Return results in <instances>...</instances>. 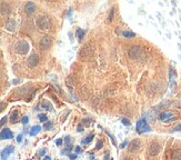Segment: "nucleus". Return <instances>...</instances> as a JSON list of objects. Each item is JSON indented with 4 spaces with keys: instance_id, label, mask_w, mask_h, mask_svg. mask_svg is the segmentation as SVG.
<instances>
[{
    "instance_id": "393cba45",
    "label": "nucleus",
    "mask_w": 181,
    "mask_h": 160,
    "mask_svg": "<svg viewBox=\"0 0 181 160\" xmlns=\"http://www.w3.org/2000/svg\"><path fill=\"white\" fill-rule=\"evenodd\" d=\"M6 122H7V117H4V118L0 120V128H1V127H2V125H4Z\"/></svg>"
},
{
    "instance_id": "ddd939ff",
    "label": "nucleus",
    "mask_w": 181,
    "mask_h": 160,
    "mask_svg": "<svg viewBox=\"0 0 181 160\" xmlns=\"http://www.w3.org/2000/svg\"><path fill=\"white\" fill-rule=\"evenodd\" d=\"M25 10L28 15H32L36 11V4L34 2H27L25 6Z\"/></svg>"
},
{
    "instance_id": "423d86ee",
    "label": "nucleus",
    "mask_w": 181,
    "mask_h": 160,
    "mask_svg": "<svg viewBox=\"0 0 181 160\" xmlns=\"http://www.w3.org/2000/svg\"><path fill=\"white\" fill-rule=\"evenodd\" d=\"M142 146V142L140 139H133L131 140L130 143L128 145V150L129 152H137Z\"/></svg>"
},
{
    "instance_id": "7ed1b4c3",
    "label": "nucleus",
    "mask_w": 181,
    "mask_h": 160,
    "mask_svg": "<svg viewBox=\"0 0 181 160\" xmlns=\"http://www.w3.org/2000/svg\"><path fill=\"white\" fill-rule=\"evenodd\" d=\"M36 25L40 30H46L49 28L50 26V20L47 16H40V17L37 18L36 20Z\"/></svg>"
},
{
    "instance_id": "f8f14e48",
    "label": "nucleus",
    "mask_w": 181,
    "mask_h": 160,
    "mask_svg": "<svg viewBox=\"0 0 181 160\" xmlns=\"http://www.w3.org/2000/svg\"><path fill=\"white\" fill-rule=\"evenodd\" d=\"M15 150V148H13V146H8V147H6L2 150V152H1V159L2 160H7L8 159L9 155L11 153V152Z\"/></svg>"
},
{
    "instance_id": "b1692460",
    "label": "nucleus",
    "mask_w": 181,
    "mask_h": 160,
    "mask_svg": "<svg viewBox=\"0 0 181 160\" xmlns=\"http://www.w3.org/2000/svg\"><path fill=\"white\" fill-rule=\"evenodd\" d=\"M28 121H29V118H28L27 116H25V117H22V119H21V122H22L23 125H27V123H28Z\"/></svg>"
},
{
    "instance_id": "4c0bfd02",
    "label": "nucleus",
    "mask_w": 181,
    "mask_h": 160,
    "mask_svg": "<svg viewBox=\"0 0 181 160\" xmlns=\"http://www.w3.org/2000/svg\"><path fill=\"white\" fill-rule=\"evenodd\" d=\"M43 160H51V158L49 156H46L45 158H43Z\"/></svg>"
},
{
    "instance_id": "6e6552de",
    "label": "nucleus",
    "mask_w": 181,
    "mask_h": 160,
    "mask_svg": "<svg viewBox=\"0 0 181 160\" xmlns=\"http://www.w3.org/2000/svg\"><path fill=\"white\" fill-rule=\"evenodd\" d=\"M160 151H161L160 143L157 142V141H153V142L150 143V146H149V155L150 156H157Z\"/></svg>"
},
{
    "instance_id": "a211bd4d",
    "label": "nucleus",
    "mask_w": 181,
    "mask_h": 160,
    "mask_svg": "<svg viewBox=\"0 0 181 160\" xmlns=\"http://www.w3.org/2000/svg\"><path fill=\"white\" fill-rule=\"evenodd\" d=\"M40 130H41V127H40V126H34L31 129H30V136L37 135Z\"/></svg>"
},
{
    "instance_id": "bb28decb",
    "label": "nucleus",
    "mask_w": 181,
    "mask_h": 160,
    "mask_svg": "<svg viewBox=\"0 0 181 160\" xmlns=\"http://www.w3.org/2000/svg\"><path fill=\"white\" fill-rule=\"evenodd\" d=\"M4 108H6V103H4V102H0V112H1Z\"/></svg>"
},
{
    "instance_id": "4468645a",
    "label": "nucleus",
    "mask_w": 181,
    "mask_h": 160,
    "mask_svg": "<svg viewBox=\"0 0 181 160\" xmlns=\"http://www.w3.org/2000/svg\"><path fill=\"white\" fill-rule=\"evenodd\" d=\"M6 29L9 31H15L16 29V20L15 19H9L6 23Z\"/></svg>"
},
{
    "instance_id": "6ab92c4d",
    "label": "nucleus",
    "mask_w": 181,
    "mask_h": 160,
    "mask_svg": "<svg viewBox=\"0 0 181 160\" xmlns=\"http://www.w3.org/2000/svg\"><path fill=\"white\" fill-rule=\"evenodd\" d=\"M122 36L126 37V38H133L136 36V34L132 32V31H123V32H122Z\"/></svg>"
},
{
    "instance_id": "4be33fe9",
    "label": "nucleus",
    "mask_w": 181,
    "mask_h": 160,
    "mask_svg": "<svg viewBox=\"0 0 181 160\" xmlns=\"http://www.w3.org/2000/svg\"><path fill=\"white\" fill-rule=\"evenodd\" d=\"M38 117H39V120L41 122H46L47 120H48V117H47V114H40Z\"/></svg>"
},
{
    "instance_id": "a878e982",
    "label": "nucleus",
    "mask_w": 181,
    "mask_h": 160,
    "mask_svg": "<svg viewBox=\"0 0 181 160\" xmlns=\"http://www.w3.org/2000/svg\"><path fill=\"white\" fill-rule=\"evenodd\" d=\"M51 126H52V122H51V121H48V122L46 123V125H45V128H46V129H50Z\"/></svg>"
},
{
    "instance_id": "58836bf2",
    "label": "nucleus",
    "mask_w": 181,
    "mask_h": 160,
    "mask_svg": "<svg viewBox=\"0 0 181 160\" xmlns=\"http://www.w3.org/2000/svg\"><path fill=\"white\" fill-rule=\"evenodd\" d=\"M82 130H84V128H82V127H78V131H82Z\"/></svg>"
},
{
    "instance_id": "aec40b11",
    "label": "nucleus",
    "mask_w": 181,
    "mask_h": 160,
    "mask_svg": "<svg viewBox=\"0 0 181 160\" xmlns=\"http://www.w3.org/2000/svg\"><path fill=\"white\" fill-rule=\"evenodd\" d=\"M41 106H42V108H45V109H47V110H52V106H51V103L48 100L43 101Z\"/></svg>"
},
{
    "instance_id": "9d476101",
    "label": "nucleus",
    "mask_w": 181,
    "mask_h": 160,
    "mask_svg": "<svg viewBox=\"0 0 181 160\" xmlns=\"http://www.w3.org/2000/svg\"><path fill=\"white\" fill-rule=\"evenodd\" d=\"M27 63H28V67H30V68L36 67V66L39 63L38 55H37V54H31V55L29 56L28 60H27Z\"/></svg>"
},
{
    "instance_id": "dca6fc26",
    "label": "nucleus",
    "mask_w": 181,
    "mask_h": 160,
    "mask_svg": "<svg viewBox=\"0 0 181 160\" xmlns=\"http://www.w3.org/2000/svg\"><path fill=\"white\" fill-rule=\"evenodd\" d=\"M172 160H181V150L177 149L172 152Z\"/></svg>"
},
{
    "instance_id": "f03ea898",
    "label": "nucleus",
    "mask_w": 181,
    "mask_h": 160,
    "mask_svg": "<svg viewBox=\"0 0 181 160\" xmlns=\"http://www.w3.org/2000/svg\"><path fill=\"white\" fill-rule=\"evenodd\" d=\"M29 48H30L29 42L27 41V40H20V41H18L16 43L15 50H16L18 55H27L28 51H29Z\"/></svg>"
},
{
    "instance_id": "c85d7f7f",
    "label": "nucleus",
    "mask_w": 181,
    "mask_h": 160,
    "mask_svg": "<svg viewBox=\"0 0 181 160\" xmlns=\"http://www.w3.org/2000/svg\"><path fill=\"white\" fill-rule=\"evenodd\" d=\"M114 10L112 9L111 11H110V16H109V20H112V18H114Z\"/></svg>"
},
{
    "instance_id": "2f4dec72",
    "label": "nucleus",
    "mask_w": 181,
    "mask_h": 160,
    "mask_svg": "<svg viewBox=\"0 0 181 160\" xmlns=\"http://www.w3.org/2000/svg\"><path fill=\"white\" fill-rule=\"evenodd\" d=\"M45 153H46V149H42V150H40V152H39L40 156H43Z\"/></svg>"
},
{
    "instance_id": "f3484780",
    "label": "nucleus",
    "mask_w": 181,
    "mask_h": 160,
    "mask_svg": "<svg viewBox=\"0 0 181 160\" xmlns=\"http://www.w3.org/2000/svg\"><path fill=\"white\" fill-rule=\"evenodd\" d=\"M84 34H86V31H84V29H81V28H78L76 31V36L78 37V39L79 40H81V39L84 37Z\"/></svg>"
},
{
    "instance_id": "2eb2a0df",
    "label": "nucleus",
    "mask_w": 181,
    "mask_h": 160,
    "mask_svg": "<svg viewBox=\"0 0 181 160\" xmlns=\"http://www.w3.org/2000/svg\"><path fill=\"white\" fill-rule=\"evenodd\" d=\"M10 121L12 122V123H16V122L19 121V112H18V110L12 111L11 117H10Z\"/></svg>"
},
{
    "instance_id": "39448f33",
    "label": "nucleus",
    "mask_w": 181,
    "mask_h": 160,
    "mask_svg": "<svg viewBox=\"0 0 181 160\" xmlns=\"http://www.w3.org/2000/svg\"><path fill=\"white\" fill-rule=\"evenodd\" d=\"M159 119H160L162 122H166V123H168V122H171V121H174L177 117L174 116L172 111H163V112H161L160 116H159Z\"/></svg>"
},
{
    "instance_id": "20e7f679",
    "label": "nucleus",
    "mask_w": 181,
    "mask_h": 160,
    "mask_svg": "<svg viewBox=\"0 0 181 160\" xmlns=\"http://www.w3.org/2000/svg\"><path fill=\"white\" fill-rule=\"evenodd\" d=\"M136 130L139 135H142L144 132H148V131L151 130V128L148 126L146 119H141L139 121L137 122V126H136Z\"/></svg>"
},
{
    "instance_id": "f257e3e1",
    "label": "nucleus",
    "mask_w": 181,
    "mask_h": 160,
    "mask_svg": "<svg viewBox=\"0 0 181 160\" xmlns=\"http://www.w3.org/2000/svg\"><path fill=\"white\" fill-rule=\"evenodd\" d=\"M129 56H130L131 59H133V60H141L142 59V57L144 56V51H143V49L140 46L135 45V46H132L130 48V50H129Z\"/></svg>"
},
{
    "instance_id": "c9c22d12",
    "label": "nucleus",
    "mask_w": 181,
    "mask_h": 160,
    "mask_svg": "<svg viewBox=\"0 0 181 160\" xmlns=\"http://www.w3.org/2000/svg\"><path fill=\"white\" fill-rule=\"evenodd\" d=\"M82 122H84V123H86V125L88 126L89 122H90V120H88V119H87V120H86V119H84V120H82Z\"/></svg>"
},
{
    "instance_id": "c756f323",
    "label": "nucleus",
    "mask_w": 181,
    "mask_h": 160,
    "mask_svg": "<svg viewBox=\"0 0 181 160\" xmlns=\"http://www.w3.org/2000/svg\"><path fill=\"white\" fill-rule=\"evenodd\" d=\"M56 145H57V146H61V145H62V139L56 140Z\"/></svg>"
},
{
    "instance_id": "7c9ffc66",
    "label": "nucleus",
    "mask_w": 181,
    "mask_h": 160,
    "mask_svg": "<svg viewBox=\"0 0 181 160\" xmlns=\"http://www.w3.org/2000/svg\"><path fill=\"white\" fill-rule=\"evenodd\" d=\"M75 151H76L77 153H79V152H81V148L80 147H76V148H75Z\"/></svg>"
},
{
    "instance_id": "1a4fd4ad",
    "label": "nucleus",
    "mask_w": 181,
    "mask_h": 160,
    "mask_svg": "<svg viewBox=\"0 0 181 160\" xmlns=\"http://www.w3.org/2000/svg\"><path fill=\"white\" fill-rule=\"evenodd\" d=\"M12 138H13V134L9 128H4L2 130L0 131V140L12 139Z\"/></svg>"
},
{
    "instance_id": "9b49d317",
    "label": "nucleus",
    "mask_w": 181,
    "mask_h": 160,
    "mask_svg": "<svg viewBox=\"0 0 181 160\" xmlns=\"http://www.w3.org/2000/svg\"><path fill=\"white\" fill-rule=\"evenodd\" d=\"M11 12V8H10V6L8 4H0V13L2 15V16H8L9 13Z\"/></svg>"
},
{
    "instance_id": "473e14b6",
    "label": "nucleus",
    "mask_w": 181,
    "mask_h": 160,
    "mask_svg": "<svg viewBox=\"0 0 181 160\" xmlns=\"http://www.w3.org/2000/svg\"><path fill=\"white\" fill-rule=\"evenodd\" d=\"M21 140H22V135H19L17 137V141L18 142H21Z\"/></svg>"
},
{
    "instance_id": "ea45409f",
    "label": "nucleus",
    "mask_w": 181,
    "mask_h": 160,
    "mask_svg": "<svg viewBox=\"0 0 181 160\" xmlns=\"http://www.w3.org/2000/svg\"><path fill=\"white\" fill-rule=\"evenodd\" d=\"M125 160H133L132 158H125Z\"/></svg>"
},
{
    "instance_id": "5701e85b",
    "label": "nucleus",
    "mask_w": 181,
    "mask_h": 160,
    "mask_svg": "<svg viewBox=\"0 0 181 160\" xmlns=\"http://www.w3.org/2000/svg\"><path fill=\"white\" fill-rule=\"evenodd\" d=\"M121 122L125 125V126H130V120H128V119H126V118H122Z\"/></svg>"
},
{
    "instance_id": "412c9836",
    "label": "nucleus",
    "mask_w": 181,
    "mask_h": 160,
    "mask_svg": "<svg viewBox=\"0 0 181 160\" xmlns=\"http://www.w3.org/2000/svg\"><path fill=\"white\" fill-rule=\"evenodd\" d=\"M92 139H93V135H89L87 138L82 139V141H81V142L84 143V145H88V143H90L91 141H92Z\"/></svg>"
},
{
    "instance_id": "e433bc0d",
    "label": "nucleus",
    "mask_w": 181,
    "mask_h": 160,
    "mask_svg": "<svg viewBox=\"0 0 181 160\" xmlns=\"http://www.w3.org/2000/svg\"><path fill=\"white\" fill-rule=\"evenodd\" d=\"M127 143H128V142H127V141H125V142H123V143L121 145V146H120V148H121V149H122V148H125V147L127 146Z\"/></svg>"
},
{
    "instance_id": "f704fd0d",
    "label": "nucleus",
    "mask_w": 181,
    "mask_h": 160,
    "mask_svg": "<svg viewBox=\"0 0 181 160\" xmlns=\"http://www.w3.org/2000/svg\"><path fill=\"white\" fill-rule=\"evenodd\" d=\"M101 147H102V142H101V141H99V142H98V145H97V149H100Z\"/></svg>"
},
{
    "instance_id": "cd10ccee",
    "label": "nucleus",
    "mask_w": 181,
    "mask_h": 160,
    "mask_svg": "<svg viewBox=\"0 0 181 160\" xmlns=\"http://www.w3.org/2000/svg\"><path fill=\"white\" fill-rule=\"evenodd\" d=\"M172 131H181V125H178L177 127H174Z\"/></svg>"
},
{
    "instance_id": "72a5a7b5",
    "label": "nucleus",
    "mask_w": 181,
    "mask_h": 160,
    "mask_svg": "<svg viewBox=\"0 0 181 160\" xmlns=\"http://www.w3.org/2000/svg\"><path fill=\"white\" fill-rule=\"evenodd\" d=\"M69 158H70L71 160H75V159H77V155H70Z\"/></svg>"
},
{
    "instance_id": "0eeeda50",
    "label": "nucleus",
    "mask_w": 181,
    "mask_h": 160,
    "mask_svg": "<svg viewBox=\"0 0 181 160\" xmlns=\"http://www.w3.org/2000/svg\"><path fill=\"white\" fill-rule=\"evenodd\" d=\"M52 45V39H51L50 36H43L40 40V48L42 50H47L49 49Z\"/></svg>"
}]
</instances>
